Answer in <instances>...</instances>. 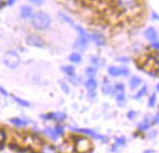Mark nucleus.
<instances>
[{"label": "nucleus", "instance_id": "f257e3e1", "mask_svg": "<svg viewBox=\"0 0 159 153\" xmlns=\"http://www.w3.org/2000/svg\"><path fill=\"white\" fill-rule=\"evenodd\" d=\"M115 8L119 14L134 13L140 11L141 0H115Z\"/></svg>", "mask_w": 159, "mask_h": 153}, {"label": "nucleus", "instance_id": "f03ea898", "mask_svg": "<svg viewBox=\"0 0 159 153\" xmlns=\"http://www.w3.org/2000/svg\"><path fill=\"white\" fill-rule=\"evenodd\" d=\"M31 25L37 30H46L51 26V16L43 11L36 12L31 16Z\"/></svg>", "mask_w": 159, "mask_h": 153}, {"label": "nucleus", "instance_id": "7ed1b4c3", "mask_svg": "<svg viewBox=\"0 0 159 153\" xmlns=\"http://www.w3.org/2000/svg\"><path fill=\"white\" fill-rule=\"evenodd\" d=\"M3 63L8 68L15 69L20 63V57L16 52L14 51H8L3 55Z\"/></svg>", "mask_w": 159, "mask_h": 153}, {"label": "nucleus", "instance_id": "20e7f679", "mask_svg": "<svg viewBox=\"0 0 159 153\" xmlns=\"http://www.w3.org/2000/svg\"><path fill=\"white\" fill-rule=\"evenodd\" d=\"M92 141L86 137H78L74 140V149L78 153H88L92 150Z\"/></svg>", "mask_w": 159, "mask_h": 153}, {"label": "nucleus", "instance_id": "39448f33", "mask_svg": "<svg viewBox=\"0 0 159 153\" xmlns=\"http://www.w3.org/2000/svg\"><path fill=\"white\" fill-rule=\"evenodd\" d=\"M107 74L109 76L113 78L117 77H128L130 74V70L128 67H117V66H110L107 68Z\"/></svg>", "mask_w": 159, "mask_h": 153}, {"label": "nucleus", "instance_id": "423d86ee", "mask_svg": "<svg viewBox=\"0 0 159 153\" xmlns=\"http://www.w3.org/2000/svg\"><path fill=\"white\" fill-rule=\"evenodd\" d=\"M26 43L34 48H44L45 42L38 35H29L26 38Z\"/></svg>", "mask_w": 159, "mask_h": 153}, {"label": "nucleus", "instance_id": "0eeeda50", "mask_svg": "<svg viewBox=\"0 0 159 153\" xmlns=\"http://www.w3.org/2000/svg\"><path fill=\"white\" fill-rule=\"evenodd\" d=\"M41 117L42 119L48 120V121H55V122L60 123V122H64L65 120H66L67 115L66 113H64V112L58 111V112H51V113L41 115Z\"/></svg>", "mask_w": 159, "mask_h": 153}, {"label": "nucleus", "instance_id": "6e6552de", "mask_svg": "<svg viewBox=\"0 0 159 153\" xmlns=\"http://www.w3.org/2000/svg\"><path fill=\"white\" fill-rule=\"evenodd\" d=\"M144 37H145L146 40H148L149 42H155V41H158L159 40V36H158V31L156 30L155 27H153V26H149V27H147L145 30H144L143 32Z\"/></svg>", "mask_w": 159, "mask_h": 153}, {"label": "nucleus", "instance_id": "1a4fd4ad", "mask_svg": "<svg viewBox=\"0 0 159 153\" xmlns=\"http://www.w3.org/2000/svg\"><path fill=\"white\" fill-rule=\"evenodd\" d=\"M73 131H78V133H81V134H84V135L86 136H89V137H93L96 138V139H100V140H107L106 136L103 135H99V134H97L95 131H93V129L90 128H73Z\"/></svg>", "mask_w": 159, "mask_h": 153}, {"label": "nucleus", "instance_id": "9d476101", "mask_svg": "<svg viewBox=\"0 0 159 153\" xmlns=\"http://www.w3.org/2000/svg\"><path fill=\"white\" fill-rule=\"evenodd\" d=\"M152 126H153L152 119L148 117H145L139 124H138L137 129H138V131H140V133H143V131H148V129H151Z\"/></svg>", "mask_w": 159, "mask_h": 153}, {"label": "nucleus", "instance_id": "9b49d317", "mask_svg": "<svg viewBox=\"0 0 159 153\" xmlns=\"http://www.w3.org/2000/svg\"><path fill=\"white\" fill-rule=\"evenodd\" d=\"M89 39L92 40L97 46H103L104 44H106V38H104L103 35L100 34V32H93L92 35H89Z\"/></svg>", "mask_w": 159, "mask_h": 153}, {"label": "nucleus", "instance_id": "f8f14e48", "mask_svg": "<svg viewBox=\"0 0 159 153\" xmlns=\"http://www.w3.org/2000/svg\"><path fill=\"white\" fill-rule=\"evenodd\" d=\"M88 42H89V39H86V38H79L76 39V41L74 42L73 44V48L76 49V50L83 52L86 50V48H87L88 45Z\"/></svg>", "mask_w": 159, "mask_h": 153}, {"label": "nucleus", "instance_id": "ddd939ff", "mask_svg": "<svg viewBox=\"0 0 159 153\" xmlns=\"http://www.w3.org/2000/svg\"><path fill=\"white\" fill-rule=\"evenodd\" d=\"M101 91L104 95H112V93H113V85L111 84V82L109 81L107 78H104L103 79L102 86H101Z\"/></svg>", "mask_w": 159, "mask_h": 153}, {"label": "nucleus", "instance_id": "4468645a", "mask_svg": "<svg viewBox=\"0 0 159 153\" xmlns=\"http://www.w3.org/2000/svg\"><path fill=\"white\" fill-rule=\"evenodd\" d=\"M34 15V11L32 8L29 6H23L20 9V17L27 20V18H31V16Z\"/></svg>", "mask_w": 159, "mask_h": 153}, {"label": "nucleus", "instance_id": "2eb2a0df", "mask_svg": "<svg viewBox=\"0 0 159 153\" xmlns=\"http://www.w3.org/2000/svg\"><path fill=\"white\" fill-rule=\"evenodd\" d=\"M114 97H115V100H116V103H117L118 107H125L126 106V93L125 92H120V93H116L114 94Z\"/></svg>", "mask_w": 159, "mask_h": 153}, {"label": "nucleus", "instance_id": "dca6fc26", "mask_svg": "<svg viewBox=\"0 0 159 153\" xmlns=\"http://www.w3.org/2000/svg\"><path fill=\"white\" fill-rule=\"evenodd\" d=\"M98 86V82L95 78H88L85 82V88L88 92H96V88Z\"/></svg>", "mask_w": 159, "mask_h": 153}, {"label": "nucleus", "instance_id": "f3484780", "mask_svg": "<svg viewBox=\"0 0 159 153\" xmlns=\"http://www.w3.org/2000/svg\"><path fill=\"white\" fill-rule=\"evenodd\" d=\"M126 142H127V139H126L125 136H120V137H118V138H116V139H115V143L113 145V147H112L111 150L113 152L117 151L118 148L124 147V146L126 145Z\"/></svg>", "mask_w": 159, "mask_h": 153}, {"label": "nucleus", "instance_id": "a211bd4d", "mask_svg": "<svg viewBox=\"0 0 159 153\" xmlns=\"http://www.w3.org/2000/svg\"><path fill=\"white\" fill-rule=\"evenodd\" d=\"M142 84V79L141 78H139V77H137V76H133L130 78V80H129V88L130 89H137L138 88H139L140 85Z\"/></svg>", "mask_w": 159, "mask_h": 153}, {"label": "nucleus", "instance_id": "6ab92c4d", "mask_svg": "<svg viewBox=\"0 0 159 153\" xmlns=\"http://www.w3.org/2000/svg\"><path fill=\"white\" fill-rule=\"evenodd\" d=\"M10 122L13 124V125L17 126V127H22V126L28 125V121L20 119V117H12V119H10Z\"/></svg>", "mask_w": 159, "mask_h": 153}, {"label": "nucleus", "instance_id": "aec40b11", "mask_svg": "<svg viewBox=\"0 0 159 153\" xmlns=\"http://www.w3.org/2000/svg\"><path fill=\"white\" fill-rule=\"evenodd\" d=\"M61 71L64 72L65 74H67L68 77H72L75 74V68H74V66H71V65L62 66Z\"/></svg>", "mask_w": 159, "mask_h": 153}, {"label": "nucleus", "instance_id": "412c9836", "mask_svg": "<svg viewBox=\"0 0 159 153\" xmlns=\"http://www.w3.org/2000/svg\"><path fill=\"white\" fill-rule=\"evenodd\" d=\"M90 63H92V65L93 67L96 68H100L101 66L104 65V60H101L100 57H98V56H90Z\"/></svg>", "mask_w": 159, "mask_h": 153}, {"label": "nucleus", "instance_id": "4be33fe9", "mask_svg": "<svg viewBox=\"0 0 159 153\" xmlns=\"http://www.w3.org/2000/svg\"><path fill=\"white\" fill-rule=\"evenodd\" d=\"M69 60L73 64H80L82 62V55L78 52H73L69 55Z\"/></svg>", "mask_w": 159, "mask_h": 153}, {"label": "nucleus", "instance_id": "5701e85b", "mask_svg": "<svg viewBox=\"0 0 159 153\" xmlns=\"http://www.w3.org/2000/svg\"><path fill=\"white\" fill-rule=\"evenodd\" d=\"M40 153H59L58 150L56 149L54 146H51V145H45L41 148L40 150Z\"/></svg>", "mask_w": 159, "mask_h": 153}, {"label": "nucleus", "instance_id": "b1692460", "mask_svg": "<svg viewBox=\"0 0 159 153\" xmlns=\"http://www.w3.org/2000/svg\"><path fill=\"white\" fill-rule=\"evenodd\" d=\"M146 93H147V86L143 85L141 88L139 89V91L137 92V94L133 96V99H140V98H142L143 96H145Z\"/></svg>", "mask_w": 159, "mask_h": 153}, {"label": "nucleus", "instance_id": "393cba45", "mask_svg": "<svg viewBox=\"0 0 159 153\" xmlns=\"http://www.w3.org/2000/svg\"><path fill=\"white\" fill-rule=\"evenodd\" d=\"M85 74L88 78H95L96 74H97V68L93 67V66H89V67L86 68Z\"/></svg>", "mask_w": 159, "mask_h": 153}, {"label": "nucleus", "instance_id": "a878e982", "mask_svg": "<svg viewBox=\"0 0 159 153\" xmlns=\"http://www.w3.org/2000/svg\"><path fill=\"white\" fill-rule=\"evenodd\" d=\"M12 98H13L14 102L17 103L18 105L22 106V107H29L30 106V103L25 99H22V98H20V97H16V96H14V95H12Z\"/></svg>", "mask_w": 159, "mask_h": 153}, {"label": "nucleus", "instance_id": "bb28decb", "mask_svg": "<svg viewBox=\"0 0 159 153\" xmlns=\"http://www.w3.org/2000/svg\"><path fill=\"white\" fill-rule=\"evenodd\" d=\"M157 103V94L156 93H152V95L148 98V107L149 108H154Z\"/></svg>", "mask_w": 159, "mask_h": 153}, {"label": "nucleus", "instance_id": "cd10ccee", "mask_svg": "<svg viewBox=\"0 0 159 153\" xmlns=\"http://www.w3.org/2000/svg\"><path fill=\"white\" fill-rule=\"evenodd\" d=\"M120 92H125V84L124 83H116L115 85L113 86V93L112 95L116 93H120Z\"/></svg>", "mask_w": 159, "mask_h": 153}, {"label": "nucleus", "instance_id": "c85d7f7f", "mask_svg": "<svg viewBox=\"0 0 159 153\" xmlns=\"http://www.w3.org/2000/svg\"><path fill=\"white\" fill-rule=\"evenodd\" d=\"M44 133H45L46 135H48L50 138H52V139H54V140H57L58 136H57V134L55 133V131H54V128L48 127V128L45 129V131H44Z\"/></svg>", "mask_w": 159, "mask_h": 153}, {"label": "nucleus", "instance_id": "c756f323", "mask_svg": "<svg viewBox=\"0 0 159 153\" xmlns=\"http://www.w3.org/2000/svg\"><path fill=\"white\" fill-rule=\"evenodd\" d=\"M59 16H60V18H61L62 21H65V22L68 23V24H70V26H72V27L74 28V26H75V23H74L73 21H72L71 18L69 17V16H67L65 13H59Z\"/></svg>", "mask_w": 159, "mask_h": 153}, {"label": "nucleus", "instance_id": "7c9ffc66", "mask_svg": "<svg viewBox=\"0 0 159 153\" xmlns=\"http://www.w3.org/2000/svg\"><path fill=\"white\" fill-rule=\"evenodd\" d=\"M59 84H60V88L65 92V94H69L70 93V88H69V85L64 81H59Z\"/></svg>", "mask_w": 159, "mask_h": 153}, {"label": "nucleus", "instance_id": "2f4dec72", "mask_svg": "<svg viewBox=\"0 0 159 153\" xmlns=\"http://www.w3.org/2000/svg\"><path fill=\"white\" fill-rule=\"evenodd\" d=\"M137 111H134V110H130V111L127 112V117L128 120H130V121H133V120H135V117H137Z\"/></svg>", "mask_w": 159, "mask_h": 153}, {"label": "nucleus", "instance_id": "473e14b6", "mask_svg": "<svg viewBox=\"0 0 159 153\" xmlns=\"http://www.w3.org/2000/svg\"><path fill=\"white\" fill-rule=\"evenodd\" d=\"M54 131H55V133L57 134V136H62L64 135V127L62 126H60V125H57V126H55L54 127Z\"/></svg>", "mask_w": 159, "mask_h": 153}, {"label": "nucleus", "instance_id": "72a5a7b5", "mask_svg": "<svg viewBox=\"0 0 159 153\" xmlns=\"http://www.w3.org/2000/svg\"><path fill=\"white\" fill-rule=\"evenodd\" d=\"M116 60L119 63H123V64H128V63L130 62V58L127 57V56H120V57H118Z\"/></svg>", "mask_w": 159, "mask_h": 153}, {"label": "nucleus", "instance_id": "f704fd0d", "mask_svg": "<svg viewBox=\"0 0 159 153\" xmlns=\"http://www.w3.org/2000/svg\"><path fill=\"white\" fill-rule=\"evenodd\" d=\"M69 81L71 82L73 85H76V84L80 82V79L75 76V74H74V76H72V77H69Z\"/></svg>", "mask_w": 159, "mask_h": 153}, {"label": "nucleus", "instance_id": "c9c22d12", "mask_svg": "<svg viewBox=\"0 0 159 153\" xmlns=\"http://www.w3.org/2000/svg\"><path fill=\"white\" fill-rule=\"evenodd\" d=\"M152 122H153V125H157V124H159V110H158L157 113L154 115L153 119H152Z\"/></svg>", "mask_w": 159, "mask_h": 153}, {"label": "nucleus", "instance_id": "e433bc0d", "mask_svg": "<svg viewBox=\"0 0 159 153\" xmlns=\"http://www.w3.org/2000/svg\"><path fill=\"white\" fill-rule=\"evenodd\" d=\"M4 140H6V133L2 129H0V146L3 145Z\"/></svg>", "mask_w": 159, "mask_h": 153}, {"label": "nucleus", "instance_id": "4c0bfd02", "mask_svg": "<svg viewBox=\"0 0 159 153\" xmlns=\"http://www.w3.org/2000/svg\"><path fill=\"white\" fill-rule=\"evenodd\" d=\"M151 48L154 49L156 52H159V40H158V41H155V42H152Z\"/></svg>", "mask_w": 159, "mask_h": 153}, {"label": "nucleus", "instance_id": "58836bf2", "mask_svg": "<svg viewBox=\"0 0 159 153\" xmlns=\"http://www.w3.org/2000/svg\"><path fill=\"white\" fill-rule=\"evenodd\" d=\"M152 20H154V21H158L159 22V14L157 13V12H155V11H153L152 12Z\"/></svg>", "mask_w": 159, "mask_h": 153}, {"label": "nucleus", "instance_id": "ea45409f", "mask_svg": "<svg viewBox=\"0 0 159 153\" xmlns=\"http://www.w3.org/2000/svg\"><path fill=\"white\" fill-rule=\"evenodd\" d=\"M29 1L34 4H42L44 2V0H29Z\"/></svg>", "mask_w": 159, "mask_h": 153}, {"label": "nucleus", "instance_id": "a19ab883", "mask_svg": "<svg viewBox=\"0 0 159 153\" xmlns=\"http://www.w3.org/2000/svg\"><path fill=\"white\" fill-rule=\"evenodd\" d=\"M0 93H2V95H4V96H9L8 92H7L3 88H2V86H0Z\"/></svg>", "mask_w": 159, "mask_h": 153}, {"label": "nucleus", "instance_id": "79ce46f5", "mask_svg": "<svg viewBox=\"0 0 159 153\" xmlns=\"http://www.w3.org/2000/svg\"><path fill=\"white\" fill-rule=\"evenodd\" d=\"M7 4H9V6H12V4L15 2V0H6Z\"/></svg>", "mask_w": 159, "mask_h": 153}, {"label": "nucleus", "instance_id": "37998d69", "mask_svg": "<svg viewBox=\"0 0 159 153\" xmlns=\"http://www.w3.org/2000/svg\"><path fill=\"white\" fill-rule=\"evenodd\" d=\"M88 94H89V95H88V96H89V97H96V92H88Z\"/></svg>", "mask_w": 159, "mask_h": 153}, {"label": "nucleus", "instance_id": "c03bdc74", "mask_svg": "<svg viewBox=\"0 0 159 153\" xmlns=\"http://www.w3.org/2000/svg\"><path fill=\"white\" fill-rule=\"evenodd\" d=\"M143 153H154V151H153V150H145Z\"/></svg>", "mask_w": 159, "mask_h": 153}, {"label": "nucleus", "instance_id": "a18cd8bd", "mask_svg": "<svg viewBox=\"0 0 159 153\" xmlns=\"http://www.w3.org/2000/svg\"><path fill=\"white\" fill-rule=\"evenodd\" d=\"M156 91L159 92V83H157V85H156Z\"/></svg>", "mask_w": 159, "mask_h": 153}, {"label": "nucleus", "instance_id": "49530a36", "mask_svg": "<svg viewBox=\"0 0 159 153\" xmlns=\"http://www.w3.org/2000/svg\"><path fill=\"white\" fill-rule=\"evenodd\" d=\"M158 74H159V67H158Z\"/></svg>", "mask_w": 159, "mask_h": 153}, {"label": "nucleus", "instance_id": "de8ad7c7", "mask_svg": "<svg viewBox=\"0 0 159 153\" xmlns=\"http://www.w3.org/2000/svg\"><path fill=\"white\" fill-rule=\"evenodd\" d=\"M0 1H4V0H0Z\"/></svg>", "mask_w": 159, "mask_h": 153}]
</instances>
